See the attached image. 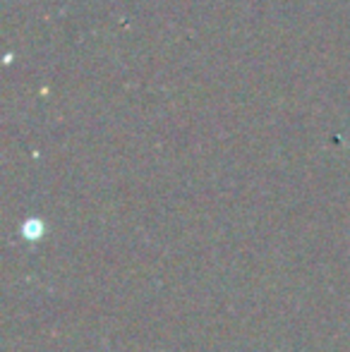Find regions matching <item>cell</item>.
<instances>
[{"label": "cell", "mask_w": 350, "mask_h": 352, "mask_svg": "<svg viewBox=\"0 0 350 352\" xmlns=\"http://www.w3.org/2000/svg\"><path fill=\"white\" fill-rule=\"evenodd\" d=\"M22 235L27 240H41L43 237V223L39 218H29L27 223L22 226Z\"/></svg>", "instance_id": "cell-1"}]
</instances>
